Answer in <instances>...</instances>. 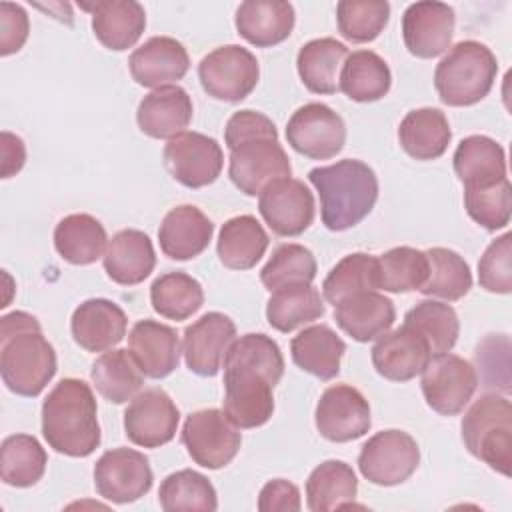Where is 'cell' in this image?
<instances>
[{"mask_svg":"<svg viewBox=\"0 0 512 512\" xmlns=\"http://www.w3.org/2000/svg\"><path fill=\"white\" fill-rule=\"evenodd\" d=\"M222 368L224 414L246 430L266 424L274 412L272 390L284 374L280 346L266 334H244L230 344Z\"/></svg>","mask_w":512,"mask_h":512,"instance_id":"obj_1","label":"cell"},{"mask_svg":"<svg viewBox=\"0 0 512 512\" xmlns=\"http://www.w3.org/2000/svg\"><path fill=\"white\" fill-rule=\"evenodd\" d=\"M224 142L230 150L228 176L246 196L260 194L274 180L290 178L292 166L278 142V130L262 112H234L226 122Z\"/></svg>","mask_w":512,"mask_h":512,"instance_id":"obj_2","label":"cell"},{"mask_svg":"<svg viewBox=\"0 0 512 512\" xmlns=\"http://www.w3.org/2000/svg\"><path fill=\"white\" fill-rule=\"evenodd\" d=\"M0 374L10 392L26 398L38 396L56 374L54 346L28 312L0 318Z\"/></svg>","mask_w":512,"mask_h":512,"instance_id":"obj_3","label":"cell"},{"mask_svg":"<svg viewBox=\"0 0 512 512\" xmlns=\"http://www.w3.org/2000/svg\"><path fill=\"white\" fill-rule=\"evenodd\" d=\"M42 436L52 450L86 458L100 446L98 406L90 384L62 378L42 402Z\"/></svg>","mask_w":512,"mask_h":512,"instance_id":"obj_4","label":"cell"},{"mask_svg":"<svg viewBox=\"0 0 512 512\" xmlns=\"http://www.w3.org/2000/svg\"><path fill=\"white\" fill-rule=\"evenodd\" d=\"M320 196V218L332 232L360 224L378 200V178L362 160L346 158L308 172Z\"/></svg>","mask_w":512,"mask_h":512,"instance_id":"obj_5","label":"cell"},{"mask_svg":"<svg viewBox=\"0 0 512 512\" xmlns=\"http://www.w3.org/2000/svg\"><path fill=\"white\" fill-rule=\"evenodd\" d=\"M496 74L494 52L482 42L462 40L436 64L434 88L446 106H472L488 96Z\"/></svg>","mask_w":512,"mask_h":512,"instance_id":"obj_6","label":"cell"},{"mask_svg":"<svg viewBox=\"0 0 512 512\" xmlns=\"http://www.w3.org/2000/svg\"><path fill=\"white\" fill-rule=\"evenodd\" d=\"M466 450L502 476L512 468V404L496 392L480 396L462 418Z\"/></svg>","mask_w":512,"mask_h":512,"instance_id":"obj_7","label":"cell"},{"mask_svg":"<svg viewBox=\"0 0 512 512\" xmlns=\"http://www.w3.org/2000/svg\"><path fill=\"white\" fill-rule=\"evenodd\" d=\"M182 444L198 466L218 470L236 458L242 434L224 410L204 408L186 416L182 426Z\"/></svg>","mask_w":512,"mask_h":512,"instance_id":"obj_8","label":"cell"},{"mask_svg":"<svg viewBox=\"0 0 512 512\" xmlns=\"http://www.w3.org/2000/svg\"><path fill=\"white\" fill-rule=\"evenodd\" d=\"M420 464V448L404 430H382L370 436L358 454L360 474L376 486L406 482Z\"/></svg>","mask_w":512,"mask_h":512,"instance_id":"obj_9","label":"cell"},{"mask_svg":"<svg viewBox=\"0 0 512 512\" xmlns=\"http://www.w3.org/2000/svg\"><path fill=\"white\" fill-rule=\"evenodd\" d=\"M198 78L208 96L224 102H240L256 88L260 66L248 48L226 44L200 60Z\"/></svg>","mask_w":512,"mask_h":512,"instance_id":"obj_10","label":"cell"},{"mask_svg":"<svg viewBox=\"0 0 512 512\" xmlns=\"http://www.w3.org/2000/svg\"><path fill=\"white\" fill-rule=\"evenodd\" d=\"M420 388L426 404L434 412L442 416H456L472 400L478 388V374L462 356L444 352L430 358L422 370Z\"/></svg>","mask_w":512,"mask_h":512,"instance_id":"obj_11","label":"cell"},{"mask_svg":"<svg viewBox=\"0 0 512 512\" xmlns=\"http://www.w3.org/2000/svg\"><path fill=\"white\" fill-rule=\"evenodd\" d=\"M288 144L312 160L334 158L346 144V124L338 112L322 102L300 106L286 124Z\"/></svg>","mask_w":512,"mask_h":512,"instance_id":"obj_12","label":"cell"},{"mask_svg":"<svg viewBox=\"0 0 512 512\" xmlns=\"http://www.w3.org/2000/svg\"><path fill=\"white\" fill-rule=\"evenodd\" d=\"M152 480L148 458L132 448L106 450L94 464L96 492L114 504L140 500L152 488Z\"/></svg>","mask_w":512,"mask_h":512,"instance_id":"obj_13","label":"cell"},{"mask_svg":"<svg viewBox=\"0 0 512 512\" xmlns=\"http://www.w3.org/2000/svg\"><path fill=\"white\" fill-rule=\"evenodd\" d=\"M162 158L170 176L186 188H204L216 182L224 166L220 144L200 132H182L168 140Z\"/></svg>","mask_w":512,"mask_h":512,"instance_id":"obj_14","label":"cell"},{"mask_svg":"<svg viewBox=\"0 0 512 512\" xmlns=\"http://www.w3.org/2000/svg\"><path fill=\"white\" fill-rule=\"evenodd\" d=\"M314 422L322 438L330 442H352L370 430V404L354 386L334 384L322 392Z\"/></svg>","mask_w":512,"mask_h":512,"instance_id":"obj_15","label":"cell"},{"mask_svg":"<svg viewBox=\"0 0 512 512\" xmlns=\"http://www.w3.org/2000/svg\"><path fill=\"white\" fill-rule=\"evenodd\" d=\"M180 412L174 400L162 388L138 392L124 410V430L132 444L142 448H160L168 444L178 430Z\"/></svg>","mask_w":512,"mask_h":512,"instance_id":"obj_16","label":"cell"},{"mask_svg":"<svg viewBox=\"0 0 512 512\" xmlns=\"http://www.w3.org/2000/svg\"><path fill=\"white\" fill-rule=\"evenodd\" d=\"M258 196L260 216L278 236H300L314 220V196L302 180H274Z\"/></svg>","mask_w":512,"mask_h":512,"instance_id":"obj_17","label":"cell"},{"mask_svg":"<svg viewBox=\"0 0 512 512\" xmlns=\"http://www.w3.org/2000/svg\"><path fill=\"white\" fill-rule=\"evenodd\" d=\"M234 340L232 318L222 312H206L184 330L182 354L188 370L198 376H216Z\"/></svg>","mask_w":512,"mask_h":512,"instance_id":"obj_18","label":"cell"},{"mask_svg":"<svg viewBox=\"0 0 512 512\" xmlns=\"http://www.w3.org/2000/svg\"><path fill=\"white\" fill-rule=\"evenodd\" d=\"M456 16L444 2H414L402 16V38L416 58H436L450 48Z\"/></svg>","mask_w":512,"mask_h":512,"instance_id":"obj_19","label":"cell"},{"mask_svg":"<svg viewBox=\"0 0 512 512\" xmlns=\"http://www.w3.org/2000/svg\"><path fill=\"white\" fill-rule=\"evenodd\" d=\"M370 352L376 372L392 382H408L416 378L432 358L424 336L406 324L380 334Z\"/></svg>","mask_w":512,"mask_h":512,"instance_id":"obj_20","label":"cell"},{"mask_svg":"<svg viewBox=\"0 0 512 512\" xmlns=\"http://www.w3.org/2000/svg\"><path fill=\"white\" fill-rule=\"evenodd\" d=\"M128 66L136 84L156 90L182 80L190 68V58L176 38L152 36L130 54Z\"/></svg>","mask_w":512,"mask_h":512,"instance_id":"obj_21","label":"cell"},{"mask_svg":"<svg viewBox=\"0 0 512 512\" xmlns=\"http://www.w3.org/2000/svg\"><path fill=\"white\" fill-rule=\"evenodd\" d=\"M128 318L124 310L106 298L84 300L70 320L74 342L86 352H106L126 336Z\"/></svg>","mask_w":512,"mask_h":512,"instance_id":"obj_22","label":"cell"},{"mask_svg":"<svg viewBox=\"0 0 512 512\" xmlns=\"http://www.w3.org/2000/svg\"><path fill=\"white\" fill-rule=\"evenodd\" d=\"M128 348L144 376L166 378L180 364V340L172 326L156 320H138L128 334Z\"/></svg>","mask_w":512,"mask_h":512,"instance_id":"obj_23","label":"cell"},{"mask_svg":"<svg viewBox=\"0 0 512 512\" xmlns=\"http://www.w3.org/2000/svg\"><path fill=\"white\" fill-rule=\"evenodd\" d=\"M192 98L178 84L152 90L142 98L136 112L138 128L150 138H168L182 134L192 120Z\"/></svg>","mask_w":512,"mask_h":512,"instance_id":"obj_24","label":"cell"},{"mask_svg":"<svg viewBox=\"0 0 512 512\" xmlns=\"http://www.w3.org/2000/svg\"><path fill=\"white\" fill-rule=\"evenodd\" d=\"M214 234L212 220L194 204L172 208L158 228L160 250L172 260H190L200 256Z\"/></svg>","mask_w":512,"mask_h":512,"instance_id":"obj_25","label":"cell"},{"mask_svg":"<svg viewBox=\"0 0 512 512\" xmlns=\"http://www.w3.org/2000/svg\"><path fill=\"white\" fill-rule=\"evenodd\" d=\"M82 8L90 10L94 36L108 50L132 48L146 28L144 6L136 0H100Z\"/></svg>","mask_w":512,"mask_h":512,"instance_id":"obj_26","label":"cell"},{"mask_svg":"<svg viewBox=\"0 0 512 512\" xmlns=\"http://www.w3.org/2000/svg\"><path fill=\"white\" fill-rule=\"evenodd\" d=\"M102 264L112 282L122 286L140 284L156 266L152 240L142 230L124 228L116 232L112 240H108Z\"/></svg>","mask_w":512,"mask_h":512,"instance_id":"obj_27","label":"cell"},{"mask_svg":"<svg viewBox=\"0 0 512 512\" xmlns=\"http://www.w3.org/2000/svg\"><path fill=\"white\" fill-rule=\"evenodd\" d=\"M334 320L352 340L370 342L390 330L396 310L388 296L376 290H364L340 300L334 306Z\"/></svg>","mask_w":512,"mask_h":512,"instance_id":"obj_28","label":"cell"},{"mask_svg":"<svg viewBox=\"0 0 512 512\" xmlns=\"http://www.w3.org/2000/svg\"><path fill=\"white\" fill-rule=\"evenodd\" d=\"M238 34L256 48L284 42L296 22L294 6L286 0H246L236 10Z\"/></svg>","mask_w":512,"mask_h":512,"instance_id":"obj_29","label":"cell"},{"mask_svg":"<svg viewBox=\"0 0 512 512\" xmlns=\"http://www.w3.org/2000/svg\"><path fill=\"white\" fill-rule=\"evenodd\" d=\"M398 140L408 156L426 162L436 160L446 152L452 140V130L442 110L426 106L410 110L402 118L398 126Z\"/></svg>","mask_w":512,"mask_h":512,"instance_id":"obj_30","label":"cell"},{"mask_svg":"<svg viewBox=\"0 0 512 512\" xmlns=\"http://www.w3.org/2000/svg\"><path fill=\"white\" fill-rule=\"evenodd\" d=\"M290 352L300 370L320 380H332L340 372L346 344L330 326L314 324L292 338Z\"/></svg>","mask_w":512,"mask_h":512,"instance_id":"obj_31","label":"cell"},{"mask_svg":"<svg viewBox=\"0 0 512 512\" xmlns=\"http://www.w3.org/2000/svg\"><path fill=\"white\" fill-rule=\"evenodd\" d=\"M268 234L262 224L250 216H234L220 228L216 252L220 262L230 270H250L258 264L268 248Z\"/></svg>","mask_w":512,"mask_h":512,"instance_id":"obj_32","label":"cell"},{"mask_svg":"<svg viewBox=\"0 0 512 512\" xmlns=\"http://www.w3.org/2000/svg\"><path fill=\"white\" fill-rule=\"evenodd\" d=\"M346 44L336 38H316L298 50L296 68L302 84L314 94H334L344 60L348 58Z\"/></svg>","mask_w":512,"mask_h":512,"instance_id":"obj_33","label":"cell"},{"mask_svg":"<svg viewBox=\"0 0 512 512\" xmlns=\"http://www.w3.org/2000/svg\"><path fill=\"white\" fill-rule=\"evenodd\" d=\"M454 172L464 186H490L506 178L504 148L490 136L472 134L454 152Z\"/></svg>","mask_w":512,"mask_h":512,"instance_id":"obj_34","label":"cell"},{"mask_svg":"<svg viewBox=\"0 0 512 512\" xmlns=\"http://www.w3.org/2000/svg\"><path fill=\"white\" fill-rule=\"evenodd\" d=\"M106 246V230L102 222L90 214H68L54 228V248L70 264H92L104 256Z\"/></svg>","mask_w":512,"mask_h":512,"instance_id":"obj_35","label":"cell"},{"mask_svg":"<svg viewBox=\"0 0 512 512\" xmlns=\"http://www.w3.org/2000/svg\"><path fill=\"white\" fill-rule=\"evenodd\" d=\"M90 378L100 396L112 404L132 400L144 386V372L126 348H110L90 368Z\"/></svg>","mask_w":512,"mask_h":512,"instance_id":"obj_36","label":"cell"},{"mask_svg":"<svg viewBox=\"0 0 512 512\" xmlns=\"http://www.w3.org/2000/svg\"><path fill=\"white\" fill-rule=\"evenodd\" d=\"M358 494V480L350 464L326 460L306 480V506L312 512H328L352 506Z\"/></svg>","mask_w":512,"mask_h":512,"instance_id":"obj_37","label":"cell"},{"mask_svg":"<svg viewBox=\"0 0 512 512\" xmlns=\"http://www.w3.org/2000/svg\"><path fill=\"white\" fill-rule=\"evenodd\" d=\"M392 74L384 58L372 50H356L342 64L338 90L354 102H376L388 94Z\"/></svg>","mask_w":512,"mask_h":512,"instance_id":"obj_38","label":"cell"},{"mask_svg":"<svg viewBox=\"0 0 512 512\" xmlns=\"http://www.w3.org/2000/svg\"><path fill=\"white\" fill-rule=\"evenodd\" d=\"M324 316V300L312 284H290L272 292L266 302V320L278 332H292Z\"/></svg>","mask_w":512,"mask_h":512,"instance_id":"obj_39","label":"cell"},{"mask_svg":"<svg viewBox=\"0 0 512 512\" xmlns=\"http://www.w3.org/2000/svg\"><path fill=\"white\" fill-rule=\"evenodd\" d=\"M48 456L42 444L30 434H12L0 446L2 482L14 488L34 486L46 472Z\"/></svg>","mask_w":512,"mask_h":512,"instance_id":"obj_40","label":"cell"},{"mask_svg":"<svg viewBox=\"0 0 512 512\" xmlns=\"http://www.w3.org/2000/svg\"><path fill=\"white\" fill-rule=\"evenodd\" d=\"M150 302L154 312L168 320H186L204 304L202 284L186 272H166L150 286Z\"/></svg>","mask_w":512,"mask_h":512,"instance_id":"obj_41","label":"cell"},{"mask_svg":"<svg viewBox=\"0 0 512 512\" xmlns=\"http://www.w3.org/2000/svg\"><path fill=\"white\" fill-rule=\"evenodd\" d=\"M428 258V280L420 288L426 296H436L448 302L464 298L472 288V272L468 262L450 248H430Z\"/></svg>","mask_w":512,"mask_h":512,"instance_id":"obj_42","label":"cell"},{"mask_svg":"<svg viewBox=\"0 0 512 512\" xmlns=\"http://www.w3.org/2000/svg\"><path fill=\"white\" fill-rule=\"evenodd\" d=\"M404 324L414 328L430 346L432 356L450 352L460 334V320L450 304L422 300L404 316Z\"/></svg>","mask_w":512,"mask_h":512,"instance_id":"obj_43","label":"cell"},{"mask_svg":"<svg viewBox=\"0 0 512 512\" xmlns=\"http://www.w3.org/2000/svg\"><path fill=\"white\" fill-rule=\"evenodd\" d=\"M158 502L166 512H212L218 508V498L212 482L204 474L190 468L172 472L162 480L158 490Z\"/></svg>","mask_w":512,"mask_h":512,"instance_id":"obj_44","label":"cell"},{"mask_svg":"<svg viewBox=\"0 0 512 512\" xmlns=\"http://www.w3.org/2000/svg\"><path fill=\"white\" fill-rule=\"evenodd\" d=\"M378 264V288L386 292H412L420 290L428 280V258L426 252L396 246L376 258Z\"/></svg>","mask_w":512,"mask_h":512,"instance_id":"obj_45","label":"cell"},{"mask_svg":"<svg viewBox=\"0 0 512 512\" xmlns=\"http://www.w3.org/2000/svg\"><path fill=\"white\" fill-rule=\"evenodd\" d=\"M364 290H378V264L376 258L366 252L344 256L322 282V294L326 302L334 306L346 296Z\"/></svg>","mask_w":512,"mask_h":512,"instance_id":"obj_46","label":"cell"},{"mask_svg":"<svg viewBox=\"0 0 512 512\" xmlns=\"http://www.w3.org/2000/svg\"><path fill=\"white\" fill-rule=\"evenodd\" d=\"M314 278L316 258L302 244H280L260 270V280L270 292L290 284H312Z\"/></svg>","mask_w":512,"mask_h":512,"instance_id":"obj_47","label":"cell"},{"mask_svg":"<svg viewBox=\"0 0 512 512\" xmlns=\"http://www.w3.org/2000/svg\"><path fill=\"white\" fill-rule=\"evenodd\" d=\"M390 20V4L382 0H342L336 4L338 32L356 44L372 42Z\"/></svg>","mask_w":512,"mask_h":512,"instance_id":"obj_48","label":"cell"},{"mask_svg":"<svg viewBox=\"0 0 512 512\" xmlns=\"http://www.w3.org/2000/svg\"><path fill=\"white\" fill-rule=\"evenodd\" d=\"M464 208L476 224L490 232L506 228L512 216V186L508 176L490 186H464Z\"/></svg>","mask_w":512,"mask_h":512,"instance_id":"obj_49","label":"cell"},{"mask_svg":"<svg viewBox=\"0 0 512 512\" xmlns=\"http://www.w3.org/2000/svg\"><path fill=\"white\" fill-rule=\"evenodd\" d=\"M478 282L494 294L512 290V236L506 232L492 240L478 262Z\"/></svg>","mask_w":512,"mask_h":512,"instance_id":"obj_50","label":"cell"},{"mask_svg":"<svg viewBox=\"0 0 512 512\" xmlns=\"http://www.w3.org/2000/svg\"><path fill=\"white\" fill-rule=\"evenodd\" d=\"M30 20L26 10L14 2H0V56L18 52L28 40Z\"/></svg>","mask_w":512,"mask_h":512,"instance_id":"obj_51","label":"cell"},{"mask_svg":"<svg viewBox=\"0 0 512 512\" xmlns=\"http://www.w3.org/2000/svg\"><path fill=\"white\" fill-rule=\"evenodd\" d=\"M300 506L302 502L298 486L284 478H274L266 482L258 496L260 512H298Z\"/></svg>","mask_w":512,"mask_h":512,"instance_id":"obj_52","label":"cell"},{"mask_svg":"<svg viewBox=\"0 0 512 512\" xmlns=\"http://www.w3.org/2000/svg\"><path fill=\"white\" fill-rule=\"evenodd\" d=\"M26 162V146L20 136L4 130L2 132V166L0 176L10 178L22 170Z\"/></svg>","mask_w":512,"mask_h":512,"instance_id":"obj_53","label":"cell"}]
</instances>
